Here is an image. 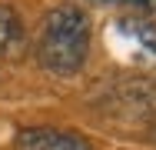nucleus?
Here are the masks:
<instances>
[{
    "mask_svg": "<svg viewBox=\"0 0 156 150\" xmlns=\"http://www.w3.org/2000/svg\"><path fill=\"white\" fill-rule=\"evenodd\" d=\"M17 150H90V140L73 133V130H57V127H23L13 137Z\"/></svg>",
    "mask_w": 156,
    "mask_h": 150,
    "instance_id": "7ed1b4c3",
    "label": "nucleus"
},
{
    "mask_svg": "<svg viewBox=\"0 0 156 150\" xmlns=\"http://www.w3.org/2000/svg\"><path fill=\"white\" fill-rule=\"evenodd\" d=\"M90 54V20L76 3H57L37 37V60L57 77H73L83 70Z\"/></svg>",
    "mask_w": 156,
    "mask_h": 150,
    "instance_id": "f257e3e1",
    "label": "nucleus"
},
{
    "mask_svg": "<svg viewBox=\"0 0 156 150\" xmlns=\"http://www.w3.org/2000/svg\"><path fill=\"white\" fill-rule=\"evenodd\" d=\"M106 40L123 63H133V67L156 63V24L136 20V17H120V20H113Z\"/></svg>",
    "mask_w": 156,
    "mask_h": 150,
    "instance_id": "f03ea898",
    "label": "nucleus"
},
{
    "mask_svg": "<svg viewBox=\"0 0 156 150\" xmlns=\"http://www.w3.org/2000/svg\"><path fill=\"white\" fill-rule=\"evenodd\" d=\"M93 3H123V7L143 10V13H156V0H93Z\"/></svg>",
    "mask_w": 156,
    "mask_h": 150,
    "instance_id": "39448f33",
    "label": "nucleus"
},
{
    "mask_svg": "<svg viewBox=\"0 0 156 150\" xmlns=\"http://www.w3.org/2000/svg\"><path fill=\"white\" fill-rule=\"evenodd\" d=\"M20 40H23V24H20L17 10L7 7V3H0V54L13 50Z\"/></svg>",
    "mask_w": 156,
    "mask_h": 150,
    "instance_id": "20e7f679",
    "label": "nucleus"
}]
</instances>
